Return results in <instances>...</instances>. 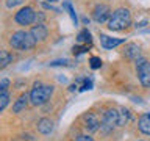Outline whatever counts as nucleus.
<instances>
[{
	"instance_id": "nucleus-1",
	"label": "nucleus",
	"mask_w": 150,
	"mask_h": 141,
	"mask_svg": "<svg viewBox=\"0 0 150 141\" xmlns=\"http://www.w3.org/2000/svg\"><path fill=\"white\" fill-rule=\"evenodd\" d=\"M8 44L11 46V49H14V50L25 52V50H31L33 47L36 46V39L33 38V35L30 31L17 30V31H14L13 35L9 36Z\"/></svg>"
},
{
	"instance_id": "nucleus-2",
	"label": "nucleus",
	"mask_w": 150,
	"mask_h": 141,
	"mask_svg": "<svg viewBox=\"0 0 150 141\" xmlns=\"http://www.w3.org/2000/svg\"><path fill=\"white\" fill-rule=\"evenodd\" d=\"M52 94H53V86L52 85L36 82L30 91V103L33 107H41L50 100Z\"/></svg>"
},
{
	"instance_id": "nucleus-3",
	"label": "nucleus",
	"mask_w": 150,
	"mask_h": 141,
	"mask_svg": "<svg viewBox=\"0 0 150 141\" xmlns=\"http://www.w3.org/2000/svg\"><path fill=\"white\" fill-rule=\"evenodd\" d=\"M131 25V13L127 8H117L112 11L110 21H108V28L111 31H122Z\"/></svg>"
},
{
	"instance_id": "nucleus-4",
	"label": "nucleus",
	"mask_w": 150,
	"mask_h": 141,
	"mask_svg": "<svg viewBox=\"0 0 150 141\" xmlns=\"http://www.w3.org/2000/svg\"><path fill=\"white\" fill-rule=\"evenodd\" d=\"M136 74L139 83L144 88H150V61L145 58H139L136 61Z\"/></svg>"
},
{
	"instance_id": "nucleus-5",
	"label": "nucleus",
	"mask_w": 150,
	"mask_h": 141,
	"mask_svg": "<svg viewBox=\"0 0 150 141\" xmlns=\"http://www.w3.org/2000/svg\"><path fill=\"white\" fill-rule=\"evenodd\" d=\"M14 21H16V24H17V25H21V27L31 25L33 22H36V11L31 6H23V8H21L16 13Z\"/></svg>"
},
{
	"instance_id": "nucleus-6",
	"label": "nucleus",
	"mask_w": 150,
	"mask_h": 141,
	"mask_svg": "<svg viewBox=\"0 0 150 141\" xmlns=\"http://www.w3.org/2000/svg\"><path fill=\"white\" fill-rule=\"evenodd\" d=\"M117 121H119V111L116 108H108V110L103 111L100 129H103L105 132H110L112 130L114 125H117Z\"/></svg>"
},
{
	"instance_id": "nucleus-7",
	"label": "nucleus",
	"mask_w": 150,
	"mask_h": 141,
	"mask_svg": "<svg viewBox=\"0 0 150 141\" xmlns=\"http://www.w3.org/2000/svg\"><path fill=\"white\" fill-rule=\"evenodd\" d=\"M81 119H83V127H84V130L89 132V133H94V132H97L98 129H100V125H102V121L98 119V116L96 115V113H92V111L84 113Z\"/></svg>"
},
{
	"instance_id": "nucleus-8",
	"label": "nucleus",
	"mask_w": 150,
	"mask_h": 141,
	"mask_svg": "<svg viewBox=\"0 0 150 141\" xmlns=\"http://www.w3.org/2000/svg\"><path fill=\"white\" fill-rule=\"evenodd\" d=\"M111 8L108 6V5H105V3H98L96 8L92 9V19L96 22H98V24H105V22H108L110 21V17H111Z\"/></svg>"
},
{
	"instance_id": "nucleus-9",
	"label": "nucleus",
	"mask_w": 150,
	"mask_h": 141,
	"mask_svg": "<svg viewBox=\"0 0 150 141\" xmlns=\"http://www.w3.org/2000/svg\"><path fill=\"white\" fill-rule=\"evenodd\" d=\"M30 33L36 39V42H42V41H45L47 38H49V30H47V27L44 25V24H41V22H38L36 25H33Z\"/></svg>"
},
{
	"instance_id": "nucleus-10",
	"label": "nucleus",
	"mask_w": 150,
	"mask_h": 141,
	"mask_svg": "<svg viewBox=\"0 0 150 141\" xmlns=\"http://www.w3.org/2000/svg\"><path fill=\"white\" fill-rule=\"evenodd\" d=\"M124 55L128 60H131V61H138L141 58V47L138 44H134V42H130V44L125 46Z\"/></svg>"
},
{
	"instance_id": "nucleus-11",
	"label": "nucleus",
	"mask_w": 150,
	"mask_h": 141,
	"mask_svg": "<svg viewBox=\"0 0 150 141\" xmlns=\"http://www.w3.org/2000/svg\"><path fill=\"white\" fill-rule=\"evenodd\" d=\"M36 129L41 135H50L53 132V121L49 119V118H42V119L38 121Z\"/></svg>"
},
{
	"instance_id": "nucleus-12",
	"label": "nucleus",
	"mask_w": 150,
	"mask_h": 141,
	"mask_svg": "<svg viewBox=\"0 0 150 141\" xmlns=\"http://www.w3.org/2000/svg\"><path fill=\"white\" fill-rule=\"evenodd\" d=\"M100 42H102V47L103 49H114V47L124 44L125 39H119V38H110L106 35H100Z\"/></svg>"
},
{
	"instance_id": "nucleus-13",
	"label": "nucleus",
	"mask_w": 150,
	"mask_h": 141,
	"mask_svg": "<svg viewBox=\"0 0 150 141\" xmlns=\"http://www.w3.org/2000/svg\"><path fill=\"white\" fill-rule=\"evenodd\" d=\"M28 103H30V94H21L19 99L14 102V105H13V113L19 115V113L23 111L28 107Z\"/></svg>"
},
{
	"instance_id": "nucleus-14",
	"label": "nucleus",
	"mask_w": 150,
	"mask_h": 141,
	"mask_svg": "<svg viewBox=\"0 0 150 141\" xmlns=\"http://www.w3.org/2000/svg\"><path fill=\"white\" fill-rule=\"evenodd\" d=\"M138 129H139L141 133L150 135V113H144V115H141V116H139Z\"/></svg>"
},
{
	"instance_id": "nucleus-15",
	"label": "nucleus",
	"mask_w": 150,
	"mask_h": 141,
	"mask_svg": "<svg viewBox=\"0 0 150 141\" xmlns=\"http://www.w3.org/2000/svg\"><path fill=\"white\" fill-rule=\"evenodd\" d=\"M9 63H13V53H9L8 50L0 52V68H6Z\"/></svg>"
},
{
	"instance_id": "nucleus-16",
	"label": "nucleus",
	"mask_w": 150,
	"mask_h": 141,
	"mask_svg": "<svg viewBox=\"0 0 150 141\" xmlns=\"http://www.w3.org/2000/svg\"><path fill=\"white\" fill-rule=\"evenodd\" d=\"M130 119V111L127 108H120L119 110V121H117V125L119 127H124Z\"/></svg>"
},
{
	"instance_id": "nucleus-17",
	"label": "nucleus",
	"mask_w": 150,
	"mask_h": 141,
	"mask_svg": "<svg viewBox=\"0 0 150 141\" xmlns=\"http://www.w3.org/2000/svg\"><path fill=\"white\" fill-rule=\"evenodd\" d=\"M77 39H78V42H86V44L91 42V33L88 31V28H83V30L78 33Z\"/></svg>"
},
{
	"instance_id": "nucleus-18",
	"label": "nucleus",
	"mask_w": 150,
	"mask_h": 141,
	"mask_svg": "<svg viewBox=\"0 0 150 141\" xmlns=\"http://www.w3.org/2000/svg\"><path fill=\"white\" fill-rule=\"evenodd\" d=\"M9 102V94L8 91H2V94H0V111H5V108H6Z\"/></svg>"
},
{
	"instance_id": "nucleus-19",
	"label": "nucleus",
	"mask_w": 150,
	"mask_h": 141,
	"mask_svg": "<svg viewBox=\"0 0 150 141\" xmlns=\"http://www.w3.org/2000/svg\"><path fill=\"white\" fill-rule=\"evenodd\" d=\"M89 66H91L92 69H98L102 66V60L98 58V56H91V58H89Z\"/></svg>"
},
{
	"instance_id": "nucleus-20",
	"label": "nucleus",
	"mask_w": 150,
	"mask_h": 141,
	"mask_svg": "<svg viewBox=\"0 0 150 141\" xmlns=\"http://www.w3.org/2000/svg\"><path fill=\"white\" fill-rule=\"evenodd\" d=\"M64 6H66V9H67V11H69L70 17H72V21H74L75 24H77V14H75V9L72 8V5H70L69 2H66V3H64Z\"/></svg>"
},
{
	"instance_id": "nucleus-21",
	"label": "nucleus",
	"mask_w": 150,
	"mask_h": 141,
	"mask_svg": "<svg viewBox=\"0 0 150 141\" xmlns=\"http://www.w3.org/2000/svg\"><path fill=\"white\" fill-rule=\"evenodd\" d=\"M25 0H6V6L8 8H16L19 5H22Z\"/></svg>"
},
{
	"instance_id": "nucleus-22",
	"label": "nucleus",
	"mask_w": 150,
	"mask_h": 141,
	"mask_svg": "<svg viewBox=\"0 0 150 141\" xmlns=\"http://www.w3.org/2000/svg\"><path fill=\"white\" fill-rule=\"evenodd\" d=\"M74 141H94V138L89 135H77L74 138Z\"/></svg>"
},
{
	"instance_id": "nucleus-23",
	"label": "nucleus",
	"mask_w": 150,
	"mask_h": 141,
	"mask_svg": "<svg viewBox=\"0 0 150 141\" xmlns=\"http://www.w3.org/2000/svg\"><path fill=\"white\" fill-rule=\"evenodd\" d=\"M8 88H9V80L2 78V82H0V91H8Z\"/></svg>"
},
{
	"instance_id": "nucleus-24",
	"label": "nucleus",
	"mask_w": 150,
	"mask_h": 141,
	"mask_svg": "<svg viewBox=\"0 0 150 141\" xmlns=\"http://www.w3.org/2000/svg\"><path fill=\"white\" fill-rule=\"evenodd\" d=\"M69 61L67 60H58V61H53V63H50V66H67Z\"/></svg>"
},
{
	"instance_id": "nucleus-25",
	"label": "nucleus",
	"mask_w": 150,
	"mask_h": 141,
	"mask_svg": "<svg viewBox=\"0 0 150 141\" xmlns=\"http://www.w3.org/2000/svg\"><path fill=\"white\" fill-rule=\"evenodd\" d=\"M91 86H92L91 80H86V82H84V85L81 86V91H86V89H91Z\"/></svg>"
},
{
	"instance_id": "nucleus-26",
	"label": "nucleus",
	"mask_w": 150,
	"mask_h": 141,
	"mask_svg": "<svg viewBox=\"0 0 150 141\" xmlns=\"http://www.w3.org/2000/svg\"><path fill=\"white\" fill-rule=\"evenodd\" d=\"M145 24H147V21H142V22H139V24H136V27H144Z\"/></svg>"
},
{
	"instance_id": "nucleus-27",
	"label": "nucleus",
	"mask_w": 150,
	"mask_h": 141,
	"mask_svg": "<svg viewBox=\"0 0 150 141\" xmlns=\"http://www.w3.org/2000/svg\"><path fill=\"white\" fill-rule=\"evenodd\" d=\"M49 2H58V0H49Z\"/></svg>"
},
{
	"instance_id": "nucleus-28",
	"label": "nucleus",
	"mask_w": 150,
	"mask_h": 141,
	"mask_svg": "<svg viewBox=\"0 0 150 141\" xmlns=\"http://www.w3.org/2000/svg\"><path fill=\"white\" fill-rule=\"evenodd\" d=\"M139 141H142V140H139Z\"/></svg>"
}]
</instances>
